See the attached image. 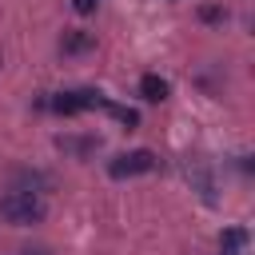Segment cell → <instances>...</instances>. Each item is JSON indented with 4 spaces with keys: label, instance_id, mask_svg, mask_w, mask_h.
Instances as JSON below:
<instances>
[{
    "label": "cell",
    "instance_id": "cell-3",
    "mask_svg": "<svg viewBox=\"0 0 255 255\" xmlns=\"http://www.w3.org/2000/svg\"><path fill=\"white\" fill-rule=\"evenodd\" d=\"M52 112L60 116H80V112H92V108H104V96L96 88H72V92H56L52 100H44Z\"/></svg>",
    "mask_w": 255,
    "mask_h": 255
},
{
    "label": "cell",
    "instance_id": "cell-7",
    "mask_svg": "<svg viewBox=\"0 0 255 255\" xmlns=\"http://www.w3.org/2000/svg\"><path fill=\"white\" fill-rule=\"evenodd\" d=\"M104 108H108V112H112V116H116V120H120L124 128H135V124H139L135 108H124V104H112V100H104Z\"/></svg>",
    "mask_w": 255,
    "mask_h": 255
},
{
    "label": "cell",
    "instance_id": "cell-5",
    "mask_svg": "<svg viewBox=\"0 0 255 255\" xmlns=\"http://www.w3.org/2000/svg\"><path fill=\"white\" fill-rule=\"evenodd\" d=\"M60 48H64V56H80V52H92L96 48V36L92 32H64V40H60Z\"/></svg>",
    "mask_w": 255,
    "mask_h": 255
},
{
    "label": "cell",
    "instance_id": "cell-2",
    "mask_svg": "<svg viewBox=\"0 0 255 255\" xmlns=\"http://www.w3.org/2000/svg\"><path fill=\"white\" fill-rule=\"evenodd\" d=\"M155 167H159V159H155V151H147V147H135V151H120L116 159H108V175H112V179L147 175V171H155Z\"/></svg>",
    "mask_w": 255,
    "mask_h": 255
},
{
    "label": "cell",
    "instance_id": "cell-9",
    "mask_svg": "<svg viewBox=\"0 0 255 255\" xmlns=\"http://www.w3.org/2000/svg\"><path fill=\"white\" fill-rule=\"evenodd\" d=\"M60 147H64V151L84 155V151H92V147H96V139H60Z\"/></svg>",
    "mask_w": 255,
    "mask_h": 255
},
{
    "label": "cell",
    "instance_id": "cell-4",
    "mask_svg": "<svg viewBox=\"0 0 255 255\" xmlns=\"http://www.w3.org/2000/svg\"><path fill=\"white\" fill-rule=\"evenodd\" d=\"M139 96H143L147 104L167 100V80H163L159 72H143V76H139Z\"/></svg>",
    "mask_w": 255,
    "mask_h": 255
},
{
    "label": "cell",
    "instance_id": "cell-10",
    "mask_svg": "<svg viewBox=\"0 0 255 255\" xmlns=\"http://www.w3.org/2000/svg\"><path fill=\"white\" fill-rule=\"evenodd\" d=\"M96 4H100V0H72V8H76L80 16H92V12H96Z\"/></svg>",
    "mask_w": 255,
    "mask_h": 255
},
{
    "label": "cell",
    "instance_id": "cell-8",
    "mask_svg": "<svg viewBox=\"0 0 255 255\" xmlns=\"http://www.w3.org/2000/svg\"><path fill=\"white\" fill-rule=\"evenodd\" d=\"M199 20H203V24H223V20H227V8H219V4H203V8H199Z\"/></svg>",
    "mask_w": 255,
    "mask_h": 255
},
{
    "label": "cell",
    "instance_id": "cell-1",
    "mask_svg": "<svg viewBox=\"0 0 255 255\" xmlns=\"http://www.w3.org/2000/svg\"><path fill=\"white\" fill-rule=\"evenodd\" d=\"M48 215V203L40 199V191H24V187H12L0 195V219L12 223V227H32V223H44Z\"/></svg>",
    "mask_w": 255,
    "mask_h": 255
},
{
    "label": "cell",
    "instance_id": "cell-6",
    "mask_svg": "<svg viewBox=\"0 0 255 255\" xmlns=\"http://www.w3.org/2000/svg\"><path fill=\"white\" fill-rule=\"evenodd\" d=\"M243 247H247V231H243V227L219 231V251H223V255H243Z\"/></svg>",
    "mask_w": 255,
    "mask_h": 255
}]
</instances>
